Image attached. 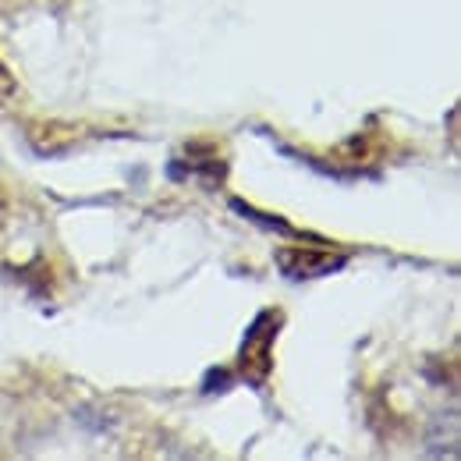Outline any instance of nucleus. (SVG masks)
<instances>
[{
    "mask_svg": "<svg viewBox=\"0 0 461 461\" xmlns=\"http://www.w3.org/2000/svg\"><path fill=\"white\" fill-rule=\"evenodd\" d=\"M281 327H285V312L281 309H263L245 327V338H241V348H238V376L252 391H263L270 373H274V345H277Z\"/></svg>",
    "mask_w": 461,
    "mask_h": 461,
    "instance_id": "obj_1",
    "label": "nucleus"
},
{
    "mask_svg": "<svg viewBox=\"0 0 461 461\" xmlns=\"http://www.w3.org/2000/svg\"><path fill=\"white\" fill-rule=\"evenodd\" d=\"M277 267L288 281H316V277H330L348 267V252H330V249H305V245H285L277 249Z\"/></svg>",
    "mask_w": 461,
    "mask_h": 461,
    "instance_id": "obj_2",
    "label": "nucleus"
},
{
    "mask_svg": "<svg viewBox=\"0 0 461 461\" xmlns=\"http://www.w3.org/2000/svg\"><path fill=\"white\" fill-rule=\"evenodd\" d=\"M224 174H228V164H224V157L217 153V146H210V142H192V146L185 149V157L171 160L174 181L199 177L206 188H217V185L224 181Z\"/></svg>",
    "mask_w": 461,
    "mask_h": 461,
    "instance_id": "obj_3",
    "label": "nucleus"
},
{
    "mask_svg": "<svg viewBox=\"0 0 461 461\" xmlns=\"http://www.w3.org/2000/svg\"><path fill=\"white\" fill-rule=\"evenodd\" d=\"M230 210L234 213H241L245 221H252V224H259V228L267 230H277V234H288V238H305V241H316V245H330V241H323V238H316V234H305V230L291 228L285 217H277V213H259L256 206H249V203H241V199H230Z\"/></svg>",
    "mask_w": 461,
    "mask_h": 461,
    "instance_id": "obj_4",
    "label": "nucleus"
},
{
    "mask_svg": "<svg viewBox=\"0 0 461 461\" xmlns=\"http://www.w3.org/2000/svg\"><path fill=\"white\" fill-rule=\"evenodd\" d=\"M230 387V373L228 369H210L206 380H203V394H224Z\"/></svg>",
    "mask_w": 461,
    "mask_h": 461,
    "instance_id": "obj_5",
    "label": "nucleus"
},
{
    "mask_svg": "<svg viewBox=\"0 0 461 461\" xmlns=\"http://www.w3.org/2000/svg\"><path fill=\"white\" fill-rule=\"evenodd\" d=\"M14 96H18V82H14V75L0 64V107H7Z\"/></svg>",
    "mask_w": 461,
    "mask_h": 461,
    "instance_id": "obj_6",
    "label": "nucleus"
},
{
    "mask_svg": "<svg viewBox=\"0 0 461 461\" xmlns=\"http://www.w3.org/2000/svg\"><path fill=\"white\" fill-rule=\"evenodd\" d=\"M4 210H7V195H4V185H0V217H4Z\"/></svg>",
    "mask_w": 461,
    "mask_h": 461,
    "instance_id": "obj_7",
    "label": "nucleus"
}]
</instances>
